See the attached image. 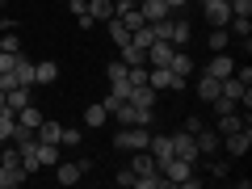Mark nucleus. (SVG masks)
Listing matches in <instances>:
<instances>
[{
  "label": "nucleus",
  "mask_w": 252,
  "mask_h": 189,
  "mask_svg": "<svg viewBox=\"0 0 252 189\" xmlns=\"http://www.w3.org/2000/svg\"><path fill=\"white\" fill-rule=\"evenodd\" d=\"M147 84L156 93H185V76H172V67H147Z\"/></svg>",
  "instance_id": "nucleus-1"
},
{
  "label": "nucleus",
  "mask_w": 252,
  "mask_h": 189,
  "mask_svg": "<svg viewBox=\"0 0 252 189\" xmlns=\"http://www.w3.org/2000/svg\"><path fill=\"white\" fill-rule=\"evenodd\" d=\"M147 143H152L147 126H122V130L114 135V147H122V152H143Z\"/></svg>",
  "instance_id": "nucleus-2"
},
{
  "label": "nucleus",
  "mask_w": 252,
  "mask_h": 189,
  "mask_svg": "<svg viewBox=\"0 0 252 189\" xmlns=\"http://www.w3.org/2000/svg\"><path fill=\"white\" fill-rule=\"evenodd\" d=\"M172 156H177V160H185V164H198V160H202V156H198V143H193V135H189V130L172 135Z\"/></svg>",
  "instance_id": "nucleus-3"
},
{
  "label": "nucleus",
  "mask_w": 252,
  "mask_h": 189,
  "mask_svg": "<svg viewBox=\"0 0 252 189\" xmlns=\"http://www.w3.org/2000/svg\"><path fill=\"white\" fill-rule=\"evenodd\" d=\"M193 143H198V156H219V147H223V139H219V130H210V126H202L198 135H193Z\"/></svg>",
  "instance_id": "nucleus-4"
},
{
  "label": "nucleus",
  "mask_w": 252,
  "mask_h": 189,
  "mask_svg": "<svg viewBox=\"0 0 252 189\" xmlns=\"http://www.w3.org/2000/svg\"><path fill=\"white\" fill-rule=\"evenodd\" d=\"M202 13H206L210 26H227L231 21V4L227 0H202Z\"/></svg>",
  "instance_id": "nucleus-5"
},
{
  "label": "nucleus",
  "mask_w": 252,
  "mask_h": 189,
  "mask_svg": "<svg viewBox=\"0 0 252 189\" xmlns=\"http://www.w3.org/2000/svg\"><path fill=\"white\" fill-rule=\"evenodd\" d=\"M223 147H227V156H248V147H252V130L244 126V130H235V135H223Z\"/></svg>",
  "instance_id": "nucleus-6"
},
{
  "label": "nucleus",
  "mask_w": 252,
  "mask_h": 189,
  "mask_svg": "<svg viewBox=\"0 0 252 189\" xmlns=\"http://www.w3.org/2000/svg\"><path fill=\"white\" fill-rule=\"evenodd\" d=\"M231 72H235V59H231V55H227V51H219L215 59L206 63V76H215V80H227V76H231Z\"/></svg>",
  "instance_id": "nucleus-7"
},
{
  "label": "nucleus",
  "mask_w": 252,
  "mask_h": 189,
  "mask_svg": "<svg viewBox=\"0 0 252 189\" xmlns=\"http://www.w3.org/2000/svg\"><path fill=\"white\" fill-rule=\"evenodd\" d=\"M147 152H152L156 168H160L164 160H172V135H152V143H147Z\"/></svg>",
  "instance_id": "nucleus-8"
},
{
  "label": "nucleus",
  "mask_w": 252,
  "mask_h": 189,
  "mask_svg": "<svg viewBox=\"0 0 252 189\" xmlns=\"http://www.w3.org/2000/svg\"><path fill=\"white\" fill-rule=\"evenodd\" d=\"M172 51H177L172 42H152V46H147V67H168Z\"/></svg>",
  "instance_id": "nucleus-9"
},
{
  "label": "nucleus",
  "mask_w": 252,
  "mask_h": 189,
  "mask_svg": "<svg viewBox=\"0 0 252 189\" xmlns=\"http://www.w3.org/2000/svg\"><path fill=\"white\" fill-rule=\"evenodd\" d=\"M244 126H248V118H240V109L219 114V139H223V135H235V130H244Z\"/></svg>",
  "instance_id": "nucleus-10"
},
{
  "label": "nucleus",
  "mask_w": 252,
  "mask_h": 189,
  "mask_svg": "<svg viewBox=\"0 0 252 189\" xmlns=\"http://www.w3.org/2000/svg\"><path fill=\"white\" fill-rule=\"evenodd\" d=\"M55 80H59V63H55V59L34 63V84H55Z\"/></svg>",
  "instance_id": "nucleus-11"
},
{
  "label": "nucleus",
  "mask_w": 252,
  "mask_h": 189,
  "mask_svg": "<svg viewBox=\"0 0 252 189\" xmlns=\"http://www.w3.org/2000/svg\"><path fill=\"white\" fill-rule=\"evenodd\" d=\"M21 105H30V84H13V89L4 93V109H13V114H17Z\"/></svg>",
  "instance_id": "nucleus-12"
},
{
  "label": "nucleus",
  "mask_w": 252,
  "mask_h": 189,
  "mask_svg": "<svg viewBox=\"0 0 252 189\" xmlns=\"http://www.w3.org/2000/svg\"><path fill=\"white\" fill-rule=\"evenodd\" d=\"M13 80H17V84H30V89H34V59L17 55V63H13Z\"/></svg>",
  "instance_id": "nucleus-13"
},
{
  "label": "nucleus",
  "mask_w": 252,
  "mask_h": 189,
  "mask_svg": "<svg viewBox=\"0 0 252 189\" xmlns=\"http://www.w3.org/2000/svg\"><path fill=\"white\" fill-rule=\"evenodd\" d=\"M84 177V168H80V164H55V181H59V185H76V181H80Z\"/></svg>",
  "instance_id": "nucleus-14"
},
{
  "label": "nucleus",
  "mask_w": 252,
  "mask_h": 189,
  "mask_svg": "<svg viewBox=\"0 0 252 189\" xmlns=\"http://www.w3.org/2000/svg\"><path fill=\"white\" fill-rule=\"evenodd\" d=\"M139 13H143V21L147 26H152V21H160V17H168V4H164V0H143V4H139Z\"/></svg>",
  "instance_id": "nucleus-15"
},
{
  "label": "nucleus",
  "mask_w": 252,
  "mask_h": 189,
  "mask_svg": "<svg viewBox=\"0 0 252 189\" xmlns=\"http://www.w3.org/2000/svg\"><path fill=\"white\" fill-rule=\"evenodd\" d=\"M118 51H122V63H126V67H143V63H147V51H143L139 42H126V46H118Z\"/></svg>",
  "instance_id": "nucleus-16"
},
{
  "label": "nucleus",
  "mask_w": 252,
  "mask_h": 189,
  "mask_svg": "<svg viewBox=\"0 0 252 189\" xmlns=\"http://www.w3.org/2000/svg\"><path fill=\"white\" fill-rule=\"evenodd\" d=\"M130 172H135V177H147V172H160L147 147H143V152H135V160H130Z\"/></svg>",
  "instance_id": "nucleus-17"
},
{
  "label": "nucleus",
  "mask_w": 252,
  "mask_h": 189,
  "mask_svg": "<svg viewBox=\"0 0 252 189\" xmlns=\"http://www.w3.org/2000/svg\"><path fill=\"white\" fill-rule=\"evenodd\" d=\"M168 67H172V76H193V55H185V51H172Z\"/></svg>",
  "instance_id": "nucleus-18"
},
{
  "label": "nucleus",
  "mask_w": 252,
  "mask_h": 189,
  "mask_svg": "<svg viewBox=\"0 0 252 189\" xmlns=\"http://www.w3.org/2000/svg\"><path fill=\"white\" fill-rule=\"evenodd\" d=\"M227 34H235V38H244V51H248V38H252V21L248 17H231V21H227Z\"/></svg>",
  "instance_id": "nucleus-19"
},
{
  "label": "nucleus",
  "mask_w": 252,
  "mask_h": 189,
  "mask_svg": "<svg viewBox=\"0 0 252 189\" xmlns=\"http://www.w3.org/2000/svg\"><path fill=\"white\" fill-rule=\"evenodd\" d=\"M59 156H63L59 143H38V164H42V168H55V164H59Z\"/></svg>",
  "instance_id": "nucleus-20"
},
{
  "label": "nucleus",
  "mask_w": 252,
  "mask_h": 189,
  "mask_svg": "<svg viewBox=\"0 0 252 189\" xmlns=\"http://www.w3.org/2000/svg\"><path fill=\"white\" fill-rule=\"evenodd\" d=\"M59 135H63V126H59V122H46V118H42V126L34 130L38 143H59Z\"/></svg>",
  "instance_id": "nucleus-21"
},
{
  "label": "nucleus",
  "mask_w": 252,
  "mask_h": 189,
  "mask_svg": "<svg viewBox=\"0 0 252 189\" xmlns=\"http://www.w3.org/2000/svg\"><path fill=\"white\" fill-rule=\"evenodd\" d=\"M105 118H109L105 101H97V105H89V109H84V126H93V130H97V126H105Z\"/></svg>",
  "instance_id": "nucleus-22"
},
{
  "label": "nucleus",
  "mask_w": 252,
  "mask_h": 189,
  "mask_svg": "<svg viewBox=\"0 0 252 189\" xmlns=\"http://www.w3.org/2000/svg\"><path fill=\"white\" fill-rule=\"evenodd\" d=\"M189 34H193V26H189L185 17H172V34H168V42L181 46V42H189Z\"/></svg>",
  "instance_id": "nucleus-23"
},
{
  "label": "nucleus",
  "mask_w": 252,
  "mask_h": 189,
  "mask_svg": "<svg viewBox=\"0 0 252 189\" xmlns=\"http://www.w3.org/2000/svg\"><path fill=\"white\" fill-rule=\"evenodd\" d=\"M17 122L30 126V130H38V126H42V109H38V105H21L17 109Z\"/></svg>",
  "instance_id": "nucleus-24"
},
{
  "label": "nucleus",
  "mask_w": 252,
  "mask_h": 189,
  "mask_svg": "<svg viewBox=\"0 0 252 189\" xmlns=\"http://www.w3.org/2000/svg\"><path fill=\"white\" fill-rule=\"evenodd\" d=\"M89 17L93 21H109L114 17V0H89Z\"/></svg>",
  "instance_id": "nucleus-25"
},
{
  "label": "nucleus",
  "mask_w": 252,
  "mask_h": 189,
  "mask_svg": "<svg viewBox=\"0 0 252 189\" xmlns=\"http://www.w3.org/2000/svg\"><path fill=\"white\" fill-rule=\"evenodd\" d=\"M206 46H210L215 55H219V51H227V46H231V34H227V26H215V30H210V42H206Z\"/></svg>",
  "instance_id": "nucleus-26"
},
{
  "label": "nucleus",
  "mask_w": 252,
  "mask_h": 189,
  "mask_svg": "<svg viewBox=\"0 0 252 189\" xmlns=\"http://www.w3.org/2000/svg\"><path fill=\"white\" fill-rule=\"evenodd\" d=\"M198 97L206 101V105L219 97V80H215V76H206V72H202V80H198Z\"/></svg>",
  "instance_id": "nucleus-27"
},
{
  "label": "nucleus",
  "mask_w": 252,
  "mask_h": 189,
  "mask_svg": "<svg viewBox=\"0 0 252 189\" xmlns=\"http://www.w3.org/2000/svg\"><path fill=\"white\" fill-rule=\"evenodd\" d=\"M13 126H17V114H13V109H0V147L9 143V135H13Z\"/></svg>",
  "instance_id": "nucleus-28"
},
{
  "label": "nucleus",
  "mask_w": 252,
  "mask_h": 189,
  "mask_svg": "<svg viewBox=\"0 0 252 189\" xmlns=\"http://www.w3.org/2000/svg\"><path fill=\"white\" fill-rule=\"evenodd\" d=\"M105 26H109V38H114L118 46H126V42H130V30H126V26H122V21H118V17H109Z\"/></svg>",
  "instance_id": "nucleus-29"
},
{
  "label": "nucleus",
  "mask_w": 252,
  "mask_h": 189,
  "mask_svg": "<svg viewBox=\"0 0 252 189\" xmlns=\"http://www.w3.org/2000/svg\"><path fill=\"white\" fill-rule=\"evenodd\" d=\"M80 143V130L76 126H63V135H59V147H76Z\"/></svg>",
  "instance_id": "nucleus-30"
},
{
  "label": "nucleus",
  "mask_w": 252,
  "mask_h": 189,
  "mask_svg": "<svg viewBox=\"0 0 252 189\" xmlns=\"http://www.w3.org/2000/svg\"><path fill=\"white\" fill-rule=\"evenodd\" d=\"M0 51H9V55H17V51H21V38H17V34H13V30H9V34L0 38Z\"/></svg>",
  "instance_id": "nucleus-31"
},
{
  "label": "nucleus",
  "mask_w": 252,
  "mask_h": 189,
  "mask_svg": "<svg viewBox=\"0 0 252 189\" xmlns=\"http://www.w3.org/2000/svg\"><path fill=\"white\" fill-rule=\"evenodd\" d=\"M210 105H215V114H231V109H240V105H235V101H227V97H215V101H210Z\"/></svg>",
  "instance_id": "nucleus-32"
},
{
  "label": "nucleus",
  "mask_w": 252,
  "mask_h": 189,
  "mask_svg": "<svg viewBox=\"0 0 252 189\" xmlns=\"http://www.w3.org/2000/svg\"><path fill=\"white\" fill-rule=\"evenodd\" d=\"M118 185H122V189H135V172H130V168H122V172H118Z\"/></svg>",
  "instance_id": "nucleus-33"
},
{
  "label": "nucleus",
  "mask_w": 252,
  "mask_h": 189,
  "mask_svg": "<svg viewBox=\"0 0 252 189\" xmlns=\"http://www.w3.org/2000/svg\"><path fill=\"white\" fill-rule=\"evenodd\" d=\"M67 9H72L76 17H80V13H89V0H72V4H67Z\"/></svg>",
  "instance_id": "nucleus-34"
},
{
  "label": "nucleus",
  "mask_w": 252,
  "mask_h": 189,
  "mask_svg": "<svg viewBox=\"0 0 252 189\" xmlns=\"http://www.w3.org/2000/svg\"><path fill=\"white\" fill-rule=\"evenodd\" d=\"M164 4H168V9H185L189 0H164Z\"/></svg>",
  "instance_id": "nucleus-35"
},
{
  "label": "nucleus",
  "mask_w": 252,
  "mask_h": 189,
  "mask_svg": "<svg viewBox=\"0 0 252 189\" xmlns=\"http://www.w3.org/2000/svg\"><path fill=\"white\" fill-rule=\"evenodd\" d=\"M0 109H4V89H0Z\"/></svg>",
  "instance_id": "nucleus-36"
},
{
  "label": "nucleus",
  "mask_w": 252,
  "mask_h": 189,
  "mask_svg": "<svg viewBox=\"0 0 252 189\" xmlns=\"http://www.w3.org/2000/svg\"><path fill=\"white\" fill-rule=\"evenodd\" d=\"M4 4H9V0H0V9H4Z\"/></svg>",
  "instance_id": "nucleus-37"
},
{
  "label": "nucleus",
  "mask_w": 252,
  "mask_h": 189,
  "mask_svg": "<svg viewBox=\"0 0 252 189\" xmlns=\"http://www.w3.org/2000/svg\"><path fill=\"white\" fill-rule=\"evenodd\" d=\"M114 4H118V0H114Z\"/></svg>",
  "instance_id": "nucleus-38"
}]
</instances>
